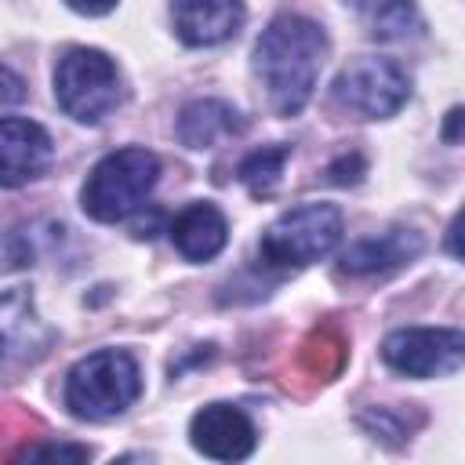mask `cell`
I'll list each match as a JSON object with an SVG mask.
<instances>
[{
  "label": "cell",
  "instance_id": "1",
  "mask_svg": "<svg viewBox=\"0 0 465 465\" xmlns=\"http://www.w3.org/2000/svg\"><path fill=\"white\" fill-rule=\"evenodd\" d=\"M327 54V33L305 15L272 18L254 44V73L280 116H298L312 98L320 65Z\"/></svg>",
  "mask_w": 465,
  "mask_h": 465
},
{
  "label": "cell",
  "instance_id": "2",
  "mask_svg": "<svg viewBox=\"0 0 465 465\" xmlns=\"http://www.w3.org/2000/svg\"><path fill=\"white\" fill-rule=\"evenodd\" d=\"M142 396V371L124 349H98L84 356L65 378V407L73 418L105 421L124 414Z\"/></svg>",
  "mask_w": 465,
  "mask_h": 465
},
{
  "label": "cell",
  "instance_id": "3",
  "mask_svg": "<svg viewBox=\"0 0 465 465\" xmlns=\"http://www.w3.org/2000/svg\"><path fill=\"white\" fill-rule=\"evenodd\" d=\"M156 178H160V160L149 149L138 145L116 149L91 167L80 189V207L94 222H124L149 200Z\"/></svg>",
  "mask_w": 465,
  "mask_h": 465
},
{
  "label": "cell",
  "instance_id": "4",
  "mask_svg": "<svg viewBox=\"0 0 465 465\" xmlns=\"http://www.w3.org/2000/svg\"><path fill=\"white\" fill-rule=\"evenodd\" d=\"M341 243V211L334 203H302L283 211L262 232V262L272 269H305Z\"/></svg>",
  "mask_w": 465,
  "mask_h": 465
},
{
  "label": "cell",
  "instance_id": "5",
  "mask_svg": "<svg viewBox=\"0 0 465 465\" xmlns=\"http://www.w3.org/2000/svg\"><path fill=\"white\" fill-rule=\"evenodd\" d=\"M54 98L76 124H102L120 105L116 62L98 47H69L54 65Z\"/></svg>",
  "mask_w": 465,
  "mask_h": 465
},
{
  "label": "cell",
  "instance_id": "6",
  "mask_svg": "<svg viewBox=\"0 0 465 465\" xmlns=\"http://www.w3.org/2000/svg\"><path fill=\"white\" fill-rule=\"evenodd\" d=\"M338 105L367 120L396 116L411 98V76L392 58H356L334 76Z\"/></svg>",
  "mask_w": 465,
  "mask_h": 465
},
{
  "label": "cell",
  "instance_id": "7",
  "mask_svg": "<svg viewBox=\"0 0 465 465\" xmlns=\"http://www.w3.org/2000/svg\"><path fill=\"white\" fill-rule=\"evenodd\" d=\"M381 360L407 378H447L465 367V331L403 327L381 341Z\"/></svg>",
  "mask_w": 465,
  "mask_h": 465
},
{
  "label": "cell",
  "instance_id": "8",
  "mask_svg": "<svg viewBox=\"0 0 465 465\" xmlns=\"http://www.w3.org/2000/svg\"><path fill=\"white\" fill-rule=\"evenodd\" d=\"M189 443L214 461H240L254 450L258 432L251 418L232 403H207L189 421Z\"/></svg>",
  "mask_w": 465,
  "mask_h": 465
},
{
  "label": "cell",
  "instance_id": "9",
  "mask_svg": "<svg viewBox=\"0 0 465 465\" xmlns=\"http://www.w3.org/2000/svg\"><path fill=\"white\" fill-rule=\"evenodd\" d=\"M54 160L51 134L25 116H4L0 124V182L7 189L40 178Z\"/></svg>",
  "mask_w": 465,
  "mask_h": 465
},
{
  "label": "cell",
  "instance_id": "10",
  "mask_svg": "<svg viewBox=\"0 0 465 465\" xmlns=\"http://www.w3.org/2000/svg\"><path fill=\"white\" fill-rule=\"evenodd\" d=\"M247 11L240 0H171V22L182 44L214 47L240 33Z\"/></svg>",
  "mask_w": 465,
  "mask_h": 465
},
{
  "label": "cell",
  "instance_id": "11",
  "mask_svg": "<svg viewBox=\"0 0 465 465\" xmlns=\"http://www.w3.org/2000/svg\"><path fill=\"white\" fill-rule=\"evenodd\" d=\"M421 247H425L421 232L389 229V232H378V236L349 243L341 251V258H338V269L345 276H381V272H392L400 265H411L421 254Z\"/></svg>",
  "mask_w": 465,
  "mask_h": 465
},
{
  "label": "cell",
  "instance_id": "12",
  "mask_svg": "<svg viewBox=\"0 0 465 465\" xmlns=\"http://www.w3.org/2000/svg\"><path fill=\"white\" fill-rule=\"evenodd\" d=\"M167 232H171L174 251L185 262H211L214 254H222V247L229 240V222L214 203L200 200V203L182 207Z\"/></svg>",
  "mask_w": 465,
  "mask_h": 465
},
{
  "label": "cell",
  "instance_id": "13",
  "mask_svg": "<svg viewBox=\"0 0 465 465\" xmlns=\"http://www.w3.org/2000/svg\"><path fill=\"white\" fill-rule=\"evenodd\" d=\"M243 131V116L222 98H196L178 116V138L189 149H211Z\"/></svg>",
  "mask_w": 465,
  "mask_h": 465
},
{
  "label": "cell",
  "instance_id": "14",
  "mask_svg": "<svg viewBox=\"0 0 465 465\" xmlns=\"http://www.w3.org/2000/svg\"><path fill=\"white\" fill-rule=\"evenodd\" d=\"M287 160H291V145H262V149H254V153H247L240 160L236 178L251 189L254 200L272 196L276 185H280V174H283V163Z\"/></svg>",
  "mask_w": 465,
  "mask_h": 465
},
{
  "label": "cell",
  "instance_id": "15",
  "mask_svg": "<svg viewBox=\"0 0 465 465\" xmlns=\"http://www.w3.org/2000/svg\"><path fill=\"white\" fill-rule=\"evenodd\" d=\"M414 25H418V11H414L411 0H389V4L374 15V36H381V40L407 36Z\"/></svg>",
  "mask_w": 465,
  "mask_h": 465
},
{
  "label": "cell",
  "instance_id": "16",
  "mask_svg": "<svg viewBox=\"0 0 465 465\" xmlns=\"http://www.w3.org/2000/svg\"><path fill=\"white\" fill-rule=\"evenodd\" d=\"M341 356H345L341 341H327V331H316L309 338V345H305V363H312V374L320 381H327L341 367Z\"/></svg>",
  "mask_w": 465,
  "mask_h": 465
},
{
  "label": "cell",
  "instance_id": "17",
  "mask_svg": "<svg viewBox=\"0 0 465 465\" xmlns=\"http://www.w3.org/2000/svg\"><path fill=\"white\" fill-rule=\"evenodd\" d=\"M87 458H91V450L80 443H29L11 461L22 465V461H87Z\"/></svg>",
  "mask_w": 465,
  "mask_h": 465
},
{
  "label": "cell",
  "instance_id": "18",
  "mask_svg": "<svg viewBox=\"0 0 465 465\" xmlns=\"http://www.w3.org/2000/svg\"><path fill=\"white\" fill-rule=\"evenodd\" d=\"M331 182H338V185H349V182H356L360 174H363V160L352 153V156H341L338 163H331Z\"/></svg>",
  "mask_w": 465,
  "mask_h": 465
},
{
  "label": "cell",
  "instance_id": "19",
  "mask_svg": "<svg viewBox=\"0 0 465 465\" xmlns=\"http://www.w3.org/2000/svg\"><path fill=\"white\" fill-rule=\"evenodd\" d=\"M440 134H443V142H450V145H454V142H465V109H461V105H454V109L443 116V131H440Z\"/></svg>",
  "mask_w": 465,
  "mask_h": 465
},
{
  "label": "cell",
  "instance_id": "20",
  "mask_svg": "<svg viewBox=\"0 0 465 465\" xmlns=\"http://www.w3.org/2000/svg\"><path fill=\"white\" fill-rule=\"evenodd\" d=\"M447 251L465 262V207L454 214V222H450V229H447Z\"/></svg>",
  "mask_w": 465,
  "mask_h": 465
},
{
  "label": "cell",
  "instance_id": "21",
  "mask_svg": "<svg viewBox=\"0 0 465 465\" xmlns=\"http://www.w3.org/2000/svg\"><path fill=\"white\" fill-rule=\"evenodd\" d=\"M76 15H87V18H98V15H109L116 7V0H65Z\"/></svg>",
  "mask_w": 465,
  "mask_h": 465
},
{
  "label": "cell",
  "instance_id": "22",
  "mask_svg": "<svg viewBox=\"0 0 465 465\" xmlns=\"http://www.w3.org/2000/svg\"><path fill=\"white\" fill-rule=\"evenodd\" d=\"M4 76H7V94H4V102H7V105H11V102H15V98H18V94H22V91H18V76H15V73H11V69H4Z\"/></svg>",
  "mask_w": 465,
  "mask_h": 465
}]
</instances>
